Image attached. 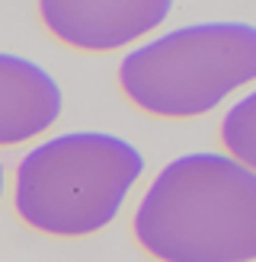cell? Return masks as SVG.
<instances>
[{
    "label": "cell",
    "mask_w": 256,
    "mask_h": 262,
    "mask_svg": "<svg viewBox=\"0 0 256 262\" xmlns=\"http://www.w3.org/2000/svg\"><path fill=\"white\" fill-rule=\"evenodd\" d=\"M64 93L38 61L0 51V147L35 141L58 125Z\"/></svg>",
    "instance_id": "cell-5"
},
{
    "label": "cell",
    "mask_w": 256,
    "mask_h": 262,
    "mask_svg": "<svg viewBox=\"0 0 256 262\" xmlns=\"http://www.w3.org/2000/svg\"><path fill=\"white\" fill-rule=\"evenodd\" d=\"M173 13L170 0H42L38 16L61 45L119 51L147 38Z\"/></svg>",
    "instance_id": "cell-4"
},
{
    "label": "cell",
    "mask_w": 256,
    "mask_h": 262,
    "mask_svg": "<svg viewBox=\"0 0 256 262\" xmlns=\"http://www.w3.org/2000/svg\"><path fill=\"white\" fill-rule=\"evenodd\" d=\"M221 141L227 157L256 173V90L243 93L221 119Z\"/></svg>",
    "instance_id": "cell-6"
},
{
    "label": "cell",
    "mask_w": 256,
    "mask_h": 262,
    "mask_svg": "<svg viewBox=\"0 0 256 262\" xmlns=\"http://www.w3.org/2000/svg\"><path fill=\"white\" fill-rule=\"evenodd\" d=\"M138 144L109 131H64L45 138L13 173V208L26 227L58 240L106 230L144 176Z\"/></svg>",
    "instance_id": "cell-2"
},
{
    "label": "cell",
    "mask_w": 256,
    "mask_h": 262,
    "mask_svg": "<svg viewBox=\"0 0 256 262\" xmlns=\"http://www.w3.org/2000/svg\"><path fill=\"white\" fill-rule=\"evenodd\" d=\"M132 233L157 262H256V173L224 150L176 157L141 195Z\"/></svg>",
    "instance_id": "cell-1"
},
{
    "label": "cell",
    "mask_w": 256,
    "mask_h": 262,
    "mask_svg": "<svg viewBox=\"0 0 256 262\" xmlns=\"http://www.w3.org/2000/svg\"><path fill=\"white\" fill-rule=\"evenodd\" d=\"M250 83H256V26L240 19L160 32L119 64L125 99L154 119H199Z\"/></svg>",
    "instance_id": "cell-3"
},
{
    "label": "cell",
    "mask_w": 256,
    "mask_h": 262,
    "mask_svg": "<svg viewBox=\"0 0 256 262\" xmlns=\"http://www.w3.org/2000/svg\"><path fill=\"white\" fill-rule=\"evenodd\" d=\"M4 195H7V166L0 160V202H4Z\"/></svg>",
    "instance_id": "cell-7"
}]
</instances>
